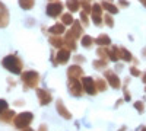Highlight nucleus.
Returning a JSON list of instances; mask_svg holds the SVG:
<instances>
[{"label":"nucleus","mask_w":146,"mask_h":131,"mask_svg":"<svg viewBox=\"0 0 146 131\" xmlns=\"http://www.w3.org/2000/svg\"><path fill=\"white\" fill-rule=\"evenodd\" d=\"M3 66L9 70V71H13V73H21V61L18 60V57L15 55H9L3 60Z\"/></svg>","instance_id":"1"},{"label":"nucleus","mask_w":146,"mask_h":131,"mask_svg":"<svg viewBox=\"0 0 146 131\" xmlns=\"http://www.w3.org/2000/svg\"><path fill=\"white\" fill-rule=\"evenodd\" d=\"M31 121H32V114L31 112H23V114H19L15 118V125L18 128H23V127H27Z\"/></svg>","instance_id":"2"},{"label":"nucleus","mask_w":146,"mask_h":131,"mask_svg":"<svg viewBox=\"0 0 146 131\" xmlns=\"http://www.w3.org/2000/svg\"><path fill=\"white\" fill-rule=\"evenodd\" d=\"M22 80L27 83V86L34 88L36 85V82H38V74L35 71H27V73L22 74Z\"/></svg>","instance_id":"3"},{"label":"nucleus","mask_w":146,"mask_h":131,"mask_svg":"<svg viewBox=\"0 0 146 131\" xmlns=\"http://www.w3.org/2000/svg\"><path fill=\"white\" fill-rule=\"evenodd\" d=\"M69 88H70V92L75 95V96H80V92H82V86H80V83L75 79H70L69 80Z\"/></svg>","instance_id":"4"},{"label":"nucleus","mask_w":146,"mask_h":131,"mask_svg":"<svg viewBox=\"0 0 146 131\" xmlns=\"http://www.w3.org/2000/svg\"><path fill=\"white\" fill-rule=\"evenodd\" d=\"M62 3L60 2H54L51 5H48L47 7V15H50V16H57L60 13V10H62Z\"/></svg>","instance_id":"5"},{"label":"nucleus","mask_w":146,"mask_h":131,"mask_svg":"<svg viewBox=\"0 0 146 131\" xmlns=\"http://www.w3.org/2000/svg\"><path fill=\"white\" fill-rule=\"evenodd\" d=\"M105 76L108 77V80H110V85H111V88H114V89H117V88H120V79L113 73V71H105Z\"/></svg>","instance_id":"6"},{"label":"nucleus","mask_w":146,"mask_h":131,"mask_svg":"<svg viewBox=\"0 0 146 131\" xmlns=\"http://www.w3.org/2000/svg\"><path fill=\"white\" fill-rule=\"evenodd\" d=\"M82 83H83V88H85V90H86L89 95L96 93V92H95V88H94V80H92L91 77H85V79L82 80Z\"/></svg>","instance_id":"7"},{"label":"nucleus","mask_w":146,"mask_h":131,"mask_svg":"<svg viewBox=\"0 0 146 131\" xmlns=\"http://www.w3.org/2000/svg\"><path fill=\"white\" fill-rule=\"evenodd\" d=\"M36 93H38V96H40V101H41V105H48V102L51 101V95L45 92V90H36Z\"/></svg>","instance_id":"8"},{"label":"nucleus","mask_w":146,"mask_h":131,"mask_svg":"<svg viewBox=\"0 0 146 131\" xmlns=\"http://www.w3.org/2000/svg\"><path fill=\"white\" fill-rule=\"evenodd\" d=\"M69 55H70V51H69V50H60L58 54H57V61H58L60 64L66 63V61L69 60Z\"/></svg>","instance_id":"9"},{"label":"nucleus","mask_w":146,"mask_h":131,"mask_svg":"<svg viewBox=\"0 0 146 131\" xmlns=\"http://www.w3.org/2000/svg\"><path fill=\"white\" fill-rule=\"evenodd\" d=\"M7 23V12H6V7L0 3V26H6Z\"/></svg>","instance_id":"10"},{"label":"nucleus","mask_w":146,"mask_h":131,"mask_svg":"<svg viewBox=\"0 0 146 131\" xmlns=\"http://www.w3.org/2000/svg\"><path fill=\"white\" fill-rule=\"evenodd\" d=\"M92 10H94V22L96 23V25H101V7H100V5H94V7H92Z\"/></svg>","instance_id":"11"},{"label":"nucleus","mask_w":146,"mask_h":131,"mask_svg":"<svg viewBox=\"0 0 146 131\" xmlns=\"http://www.w3.org/2000/svg\"><path fill=\"white\" fill-rule=\"evenodd\" d=\"M82 73H83L82 68H80V67H78V66L70 67V68H69V71H67V74H69V77H70V79H75L76 76H80Z\"/></svg>","instance_id":"12"},{"label":"nucleus","mask_w":146,"mask_h":131,"mask_svg":"<svg viewBox=\"0 0 146 131\" xmlns=\"http://www.w3.org/2000/svg\"><path fill=\"white\" fill-rule=\"evenodd\" d=\"M57 111L62 114L64 118H70V114L67 112V109L63 106V102H62V101H58V102H57Z\"/></svg>","instance_id":"13"},{"label":"nucleus","mask_w":146,"mask_h":131,"mask_svg":"<svg viewBox=\"0 0 146 131\" xmlns=\"http://www.w3.org/2000/svg\"><path fill=\"white\" fill-rule=\"evenodd\" d=\"M120 51H121V58H123L124 61H130L131 58H133L131 53H130V51H127L126 48H120Z\"/></svg>","instance_id":"14"},{"label":"nucleus","mask_w":146,"mask_h":131,"mask_svg":"<svg viewBox=\"0 0 146 131\" xmlns=\"http://www.w3.org/2000/svg\"><path fill=\"white\" fill-rule=\"evenodd\" d=\"M19 5L23 9H31L34 5V0H19Z\"/></svg>","instance_id":"15"},{"label":"nucleus","mask_w":146,"mask_h":131,"mask_svg":"<svg viewBox=\"0 0 146 131\" xmlns=\"http://www.w3.org/2000/svg\"><path fill=\"white\" fill-rule=\"evenodd\" d=\"M96 44L98 45H108L110 44V38L107 37V35H101V37L96 39Z\"/></svg>","instance_id":"16"},{"label":"nucleus","mask_w":146,"mask_h":131,"mask_svg":"<svg viewBox=\"0 0 146 131\" xmlns=\"http://www.w3.org/2000/svg\"><path fill=\"white\" fill-rule=\"evenodd\" d=\"M63 31H64V26H63V25H54V26L50 29V32H51V34H56V35L62 34Z\"/></svg>","instance_id":"17"},{"label":"nucleus","mask_w":146,"mask_h":131,"mask_svg":"<svg viewBox=\"0 0 146 131\" xmlns=\"http://www.w3.org/2000/svg\"><path fill=\"white\" fill-rule=\"evenodd\" d=\"M67 6H69L70 12L78 10V0H67Z\"/></svg>","instance_id":"18"},{"label":"nucleus","mask_w":146,"mask_h":131,"mask_svg":"<svg viewBox=\"0 0 146 131\" xmlns=\"http://www.w3.org/2000/svg\"><path fill=\"white\" fill-rule=\"evenodd\" d=\"M102 5H104V7H105V9H107L108 12H111V13H117V12H118V9H117L115 6H113V5H110V3H105V2H104Z\"/></svg>","instance_id":"19"},{"label":"nucleus","mask_w":146,"mask_h":131,"mask_svg":"<svg viewBox=\"0 0 146 131\" xmlns=\"http://www.w3.org/2000/svg\"><path fill=\"white\" fill-rule=\"evenodd\" d=\"M91 44H92V38L91 37H88V35H86V37L82 38V45L83 47H86V48H88V47H91Z\"/></svg>","instance_id":"20"},{"label":"nucleus","mask_w":146,"mask_h":131,"mask_svg":"<svg viewBox=\"0 0 146 131\" xmlns=\"http://www.w3.org/2000/svg\"><path fill=\"white\" fill-rule=\"evenodd\" d=\"M63 22L66 23V25H72V23H73V18L70 16V13H66L63 16Z\"/></svg>","instance_id":"21"},{"label":"nucleus","mask_w":146,"mask_h":131,"mask_svg":"<svg viewBox=\"0 0 146 131\" xmlns=\"http://www.w3.org/2000/svg\"><path fill=\"white\" fill-rule=\"evenodd\" d=\"M135 108H136V109H137V111H139V112L142 114V112L145 111V103L139 101V102H136V103H135Z\"/></svg>","instance_id":"22"},{"label":"nucleus","mask_w":146,"mask_h":131,"mask_svg":"<svg viewBox=\"0 0 146 131\" xmlns=\"http://www.w3.org/2000/svg\"><path fill=\"white\" fill-rule=\"evenodd\" d=\"M130 73H131V76H140V70L136 68V67H131L130 68Z\"/></svg>","instance_id":"23"},{"label":"nucleus","mask_w":146,"mask_h":131,"mask_svg":"<svg viewBox=\"0 0 146 131\" xmlns=\"http://www.w3.org/2000/svg\"><path fill=\"white\" fill-rule=\"evenodd\" d=\"M6 108H7V103H6V101H3V99H2V101H0V112L5 111Z\"/></svg>","instance_id":"24"},{"label":"nucleus","mask_w":146,"mask_h":131,"mask_svg":"<svg viewBox=\"0 0 146 131\" xmlns=\"http://www.w3.org/2000/svg\"><path fill=\"white\" fill-rule=\"evenodd\" d=\"M50 42H51V44H54V47H62V45H60V44H62V41H60V39L51 38V39H50Z\"/></svg>","instance_id":"25"},{"label":"nucleus","mask_w":146,"mask_h":131,"mask_svg":"<svg viewBox=\"0 0 146 131\" xmlns=\"http://www.w3.org/2000/svg\"><path fill=\"white\" fill-rule=\"evenodd\" d=\"M105 20H107V25L108 26H113V19L110 18V16H105Z\"/></svg>","instance_id":"26"},{"label":"nucleus","mask_w":146,"mask_h":131,"mask_svg":"<svg viewBox=\"0 0 146 131\" xmlns=\"http://www.w3.org/2000/svg\"><path fill=\"white\" fill-rule=\"evenodd\" d=\"M142 80H143V83H145V85H146V71H145V73H143V76H142Z\"/></svg>","instance_id":"27"},{"label":"nucleus","mask_w":146,"mask_h":131,"mask_svg":"<svg viewBox=\"0 0 146 131\" xmlns=\"http://www.w3.org/2000/svg\"><path fill=\"white\" fill-rule=\"evenodd\" d=\"M139 2H142V3L145 5V7H146V0H139Z\"/></svg>","instance_id":"28"},{"label":"nucleus","mask_w":146,"mask_h":131,"mask_svg":"<svg viewBox=\"0 0 146 131\" xmlns=\"http://www.w3.org/2000/svg\"><path fill=\"white\" fill-rule=\"evenodd\" d=\"M23 131H32L31 128H25V130H23Z\"/></svg>","instance_id":"29"},{"label":"nucleus","mask_w":146,"mask_h":131,"mask_svg":"<svg viewBox=\"0 0 146 131\" xmlns=\"http://www.w3.org/2000/svg\"><path fill=\"white\" fill-rule=\"evenodd\" d=\"M145 92H146V88H145Z\"/></svg>","instance_id":"30"}]
</instances>
